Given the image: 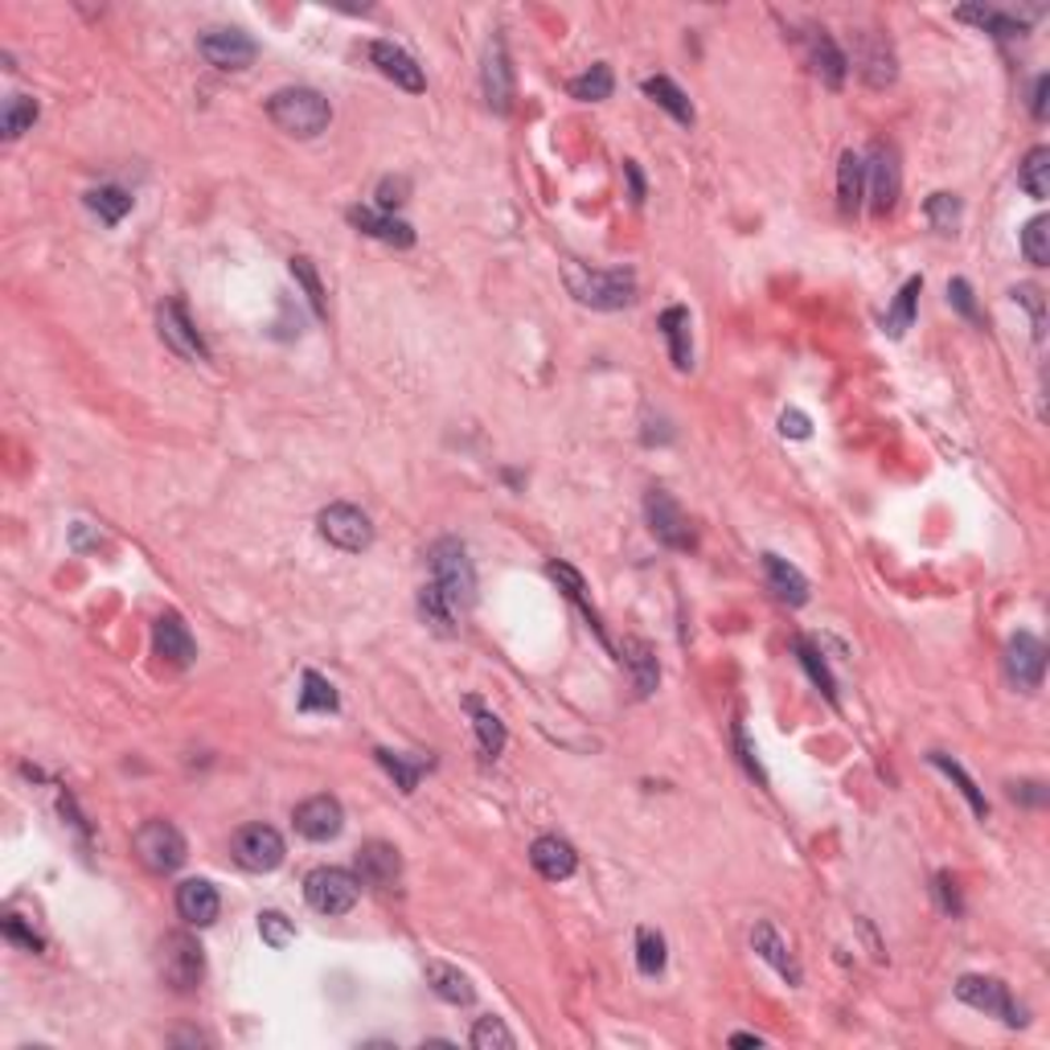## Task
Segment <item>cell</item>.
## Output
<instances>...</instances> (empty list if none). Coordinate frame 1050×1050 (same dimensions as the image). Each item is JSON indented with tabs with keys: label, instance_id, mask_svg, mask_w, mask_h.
Listing matches in <instances>:
<instances>
[{
	"label": "cell",
	"instance_id": "15",
	"mask_svg": "<svg viewBox=\"0 0 1050 1050\" xmlns=\"http://www.w3.org/2000/svg\"><path fill=\"white\" fill-rule=\"evenodd\" d=\"M153 648H156V657H160L165 665H172V669H189V665H193V657H198V641L189 636L186 620H181L177 611L156 616Z\"/></svg>",
	"mask_w": 1050,
	"mask_h": 1050
},
{
	"label": "cell",
	"instance_id": "25",
	"mask_svg": "<svg viewBox=\"0 0 1050 1050\" xmlns=\"http://www.w3.org/2000/svg\"><path fill=\"white\" fill-rule=\"evenodd\" d=\"M809 62H813L816 79L825 86H833V91H842V83H846V53L837 50V41H833L825 29H809Z\"/></svg>",
	"mask_w": 1050,
	"mask_h": 1050
},
{
	"label": "cell",
	"instance_id": "52",
	"mask_svg": "<svg viewBox=\"0 0 1050 1050\" xmlns=\"http://www.w3.org/2000/svg\"><path fill=\"white\" fill-rule=\"evenodd\" d=\"M948 300L952 308L965 317V321L981 324V312H977V300H973V288H968V279H952L948 284Z\"/></svg>",
	"mask_w": 1050,
	"mask_h": 1050
},
{
	"label": "cell",
	"instance_id": "1",
	"mask_svg": "<svg viewBox=\"0 0 1050 1050\" xmlns=\"http://www.w3.org/2000/svg\"><path fill=\"white\" fill-rule=\"evenodd\" d=\"M267 116H272V123L279 132H288V136L296 140H312L329 128L333 107H329V99H324L321 91H312V86H284V91H275L272 99H267Z\"/></svg>",
	"mask_w": 1050,
	"mask_h": 1050
},
{
	"label": "cell",
	"instance_id": "56",
	"mask_svg": "<svg viewBox=\"0 0 1050 1050\" xmlns=\"http://www.w3.org/2000/svg\"><path fill=\"white\" fill-rule=\"evenodd\" d=\"M952 886H956V882H948V874H940V879H935V895H940V903H944V911L960 915V898H956Z\"/></svg>",
	"mask_w": 1050,
	"mask_h": 1050
},
{
	"label": "cell",
	"instance_id": "43",
	"mask_svg": "<svg viewBox=\"0 0 1050 1050\" xmlns=\"http://www.w3.org/2000/svg\"><path fill=\"white\" fill-rule=\"evenodd\" d=\"M960 21H977L981 29H989L993 37H1022L1026 34V21L1010 17V13H998V9H956Z\"/></svg>",
	"mask_w": 1050,
	"mask_h": 1050
},
{
	"label": "cell",
	"instance_id": "11",
	"mask_svg": "<svg viewBox=\"0 0 1050 1050\" xmlns=\"http://www.w3.org/2000/svg\"><path fill=\"white\" fill-rule=\"evenodd\" d=\"M956 998L965 1001V1005H973V1010H981V1014L1001 1017L1005 1026H1026V1014L1017 1010L1010 989H1005L998 977H960V981H956Z\"/></svg>",
	"mask_w": 1050,
	"mask_h": 1050
},
{
	"label": "cell",
	"instance_id": "45",
	"mask_svg": "<svg viewBox=\"0 0 1050 1050\" xmlns=\"http://www.w3.org/2000/svg\"><path fill=\"white\" fill-rule=\"evenodd\" d=\"M291 275H296V284L305 288L308 305H312V312L317 317H329V305H324V288H321V275H317V267H312V259L308 254H291Z\"/></svg>",
	"mask_w": 1050,
	"mask_h": 1050
},
{
	"label": "cell",
	"instance_id": "47",
	"mask_svg": "<svg viewBox=\"0 0 1050 1050\" xmlns=\"http://www.w3.org/2000/svg\"><path fill=\"white\" fill-rule=\"evenodd\" d=\"M797 657H800V665L809 669V678L816 681V690H821V694H825V697L833 702V706H837V681H833L830 665L821 661V653H816V648H813L809 641H797Z\"/></svg>",
	"mask_w": 1050,
	"mask_h": 1050
},
{
	"label": "cell",
	"instance_id": "39",
	"mask_svg": "<svg viewBox=\"0 0 1050 1050\" xmlns=\"http://www.w3.org/2000/svg\"><path fill=\"white\" fill-rule=\"evenodd\" d=\"M571 95H575L578 103H604L611 99V91H616V79H611V67H604V62H595L587 74H578V79H571V86H566Z\"/></svg>",
	"mask_w": 1050,
	"mask_h": 1050
},
{
	"label": "cell",
	"instance_id": "13",
	"mask_svg": "<svg viewBox=\"0 0 1050 1050\" xmlns=\"http://www.w3.org/2000/svg\"><path fill=\"white\" fill-rule=\"evenodd\" d=\"M198 50L210 67L218 70H247L259 58V46L254 37H247L242 29H210V34L198 41Z\"/></svg>",
	"mask_w": 1050,
	"mask_h": 1050
},
{
	"label": "cell",
	"instance_id": "53",
	"mask_svg": "<svg viewBox=\"0 0 1050 1050\" xmlns=\"http://www.w3.org/2000/svg\"><path fill=\"white\" fill-rule=\"evenodd\" d=\"M735 751H739V760H743V767H747V776H755L767 788V776H763V767H760V760H755V747L747 743V730H743V723H735Z\"/></svg>",
	"mask_w": 1050,
	"mask_h": 1050
},
{
	"label": "cell",
	"instance_id": "4",
	"mask_svg": "<svg viewBox=\"0 0 1050 1050\" xmlns=\"http://www.w3.org/2000/svg\"><path fill=\"white\" fill-rule=\"evenodd\" d=\"M132 849L144 862V870H153V874H177L189 858L186 837L172 821H144L132 837Z\"/></svg>",
	"mask_w": 1050,
	"mask_h": 1050
},
{
	"label": "cell",
	"instance_id": "3",
	"mask_svg": "<svg viewBox=\"0 0 1050 1050\" xmlns=\"http://www.w3.org/2000/svg\"><path fill=\"white\" fill-rule=\"evenodd\" d=\"M566 288L578 305L599 308V312H616L636 300V275L628 267H608V272H592V267H566Z\"/></svg>",
	"mask_w": 1050,
	"mask_h": 1050
},
{
	"label": "cell",
	"instance_id": "2",
	"mask_svg": "<svg viewBox=\"0 0 1050 1050\" xmlns=\"http://www.w3.org/2000/svg\"><path fill=\"white\" fill-rule=\"evenodd\" d=\"M427 566H431V583L440 587V595L456 608V616L476 604V571L473 559L460 538H440V542L427 550Z\"/></svg>",
	"mask_w": 1050,
	"mask_h": 1050
},
{
	"label": "cell",
	"instance_id": "18",
	"mask_svg": "<svg viewBox=\"0 0 1050 1050\" xmlns=\"http://www.w3.org/2000/svg\"><path fill=\"white\" fill-rule=\"evenodd\" d=\"M485 103H489L497 116L513 111V67H509L505 41L492 37L489 50H485Z\"/></svg>",
	"mask_w": 1050,
	"mask_h": 1050
},
{
	"label": "cell",
	"instance_id": "57",
	"mask_svg": "<svg viewBox=\"0 0 1050 1050\" xmlns=\"http://www.w3.org/2000/svg\"><path fill=\"white\" fill-rule=\"evenodd\" d=\"M624 177H628V189H632V205L644 202V172L636 160H624Z\"/></svg>",
	"mask_w": 1050,
	"mask_h": 1050
},
{
	"label": "cell",
	"instance_id": "24",
	"mask_svg": "<svg viewBox=\"0 0 1050 1050\" xmlns=\"http://www.w3.org/2000/svg\"><path fill=\"white\" fill-rule=\"evenodd\" d=\"M751 948L760 952L763 960H767V965L776 968V973H779V977H784V981H788V985H800V965H797V956L788 952V944H784V935L776 932V923H767V919H763V923H755V932H751Z\"/></svg>",
	"mask_w": 1050,
	"mask_h": 1050
},
{
	"label": "cell",
	"instance_id": "12",
	"mask_svg": "<svg viewBox=\"0 0 1050 1050\" xmlns=\"http://www.w3.org/2000/svg\"><path fill=\"white\" fill-rule=\"evenodd\" d=\"M1005 673L1014 681L1022 694H1034L1042 678H1047V644L1038 641L1034 632H1017L1010 648H1005Z\"/></svg>",
	"mask_w": 1050,
	"mask_h": 1050
},
{
	"label": "cell",
	"instance_id": "48",
	"mask_svg": "<svg viewBox=\"0 0 1050 1050\" xmlns=\"http://www.w3.org/2000/svg\"><path fill=\"white\" fill-rule=\"evenodd\" d=\"M1022 251L1030 259L1034 267H1047L1050 263V222L1047 218H1030L1026 230H1022Z\"/></svg>",
	"mask_w": 1050,
	"mask_h": 1050
},
{
	"label": "cell",
	"instance_id": "20",
	"mask_svg": "<svg viewBox=\"0 0 1050 1050\" xmlns=\"http://www.w3.org/2000/svg\"><path fill=\"white\" fill-rule=\"evenodd\" d=\"M222 911V898L214 891V882L205 879H186L177 886V915L186 919L189 928H210Z\"/></svg>",
	"mask_w": 1050,
	"mask_h": 1050
},
{
	"label": "cell",
	"instance_id": "59",
	"mask_svg": "<svg viewBox=\"0 0 1050 1050\" xmlns=\"http://www.w3.org/2000/svg\"><path fill=\"white\" fill-rule=\"evenodd\" d=\"M730 1047H763L760 1034H730Z\"/></svg>",
	"mask_w": 1050,
	"mask_h": 1050
},
{
	"label": "cell",
	"instance_id": "38",
	"mask_svg": "<svg viewBox=\"0 0 1050 1050\" xmlns=\"http://www.w3.org/2000/svg\"><path fill=\"white\" fill-rule=\"evenodd\" d=\"M468 711H473V727H476V739H480V755L485 760H497L501 751H505V727H501V718L489 711H480V702L476 697H468Z\"/></svg>",
	"mask_w": 1050,
	"mask_h": 1050
},
{
	"label": "cell",
	"instance_id": "50",
	"mask_svg": "<svg viewBox=\"0 0 1050 1050\" xmlns=\"http://www.w3.org/2000/svg\"><path fill=\"white\" fill-rule=\"evenodd\" d=\"M259 935H263V944L275 952H284L296 940V923H291L288 915L279 911H263L259 915Z\"/></svg>",
	"mask_w": 1050,
	"mask_h": 1050
},
{
	"label": "cell",
	"instance_id": "41",
	"mask_svg": "<svg viewBox=\"0 0 1050 1050\" xmlns=\"http://www.w3.org/2000/svg\"><path fill=\"white\" fill-rule=\"evenodd\" d=\"M37 99H29V95H13V99L4 103V116H0V136L4 140H17L21 132H29L37 119Z\"/></svg>",
	"mask_w": 1050,
	"mask_h": 1050
},
{
	"label": "cell",
	"instance_id": "8",
	"mask_svg": "<svg viewBox=\"0 0 1050 1050\" xmlns=\"http://www.w3.org/2000/svg\"><path fill=\"white\" fill-rule=\"evenodd\" d=\"M644 517H648V529L657 534V542L669 546V550H690V546H694L690 517L681 513V505L665 489H648V497H644Z\"/></svg>",
	"mask_w": 1050,
	"mask_h": 1050
},
{
	"label": "cell",
	"instance_id": "37",
	"mask_svg": "<svg viewBox=\"0 0 1050 1050\" xmlns=\"http://www.w3.org/2000/svg\"><path fill=\"white\" fill-rule=\"evenodd\" d=\"M373 755H378V763H382L390 776H394V784H398L407 797L415 792V788H419V776H423L427 767L435 763V760H423V755H419V760H403V755H394V751H386V747H378Z\"/></svg>",
	"mask_w": 1050,
	"mask_h": 1050
},
{
	"label": "cell",
	"instance_id": "21",
	"mask_svg": "<svg viewBox=\"0 0 1050 1050\" xmlns=\"http://www.w3.org/2000/svg\"><path fill=\"white\" fill-rule=\"evenodd\" d=\"M854 58H858V74H862V79L874 86V91H882V86L895 83L898 67H895V50H891V41H886V37L862 34V37H858V53H854Z\"/></svg>",
	"mask_w": 1050,
	"mask_h": 1050
},
{
	"label": "cell",
	"instance_id": "5",
	"mask_svg": "<svg viewBox=\"0 0 1050 1050\" xmlns=\"http://www.w3.org/2000/svg\"><path fill=\"white\" fill-rule=\"evenodd\" d=\"M205 977V952L189 932H169L160 940V981L172 993H193Z\"/></svg>",
	"mask_w": 1050,
	"mask_h": 1050
},
{
	"label": "cell",
	"instance_id": "30",
	"mask_svg": "<svg viewBox=\"0 0 1050 1050\" xmlns=\"http://www.w3.org/2000/svg\"><path fill=\"white\" fill-rule=\"evenodd\" d=\"M427 985H431L443 1001H452V1005H473L476 1001L473 981H468L460 968L443 965V960H431V965H427Z\"/></svg>",
	"mask_w": 1050,
	"mask_h": 1050
},
{
	"label": "cell",
	"instance_id": "32",
	"mask_svg": "<svg viewBox=\"0 0 1050 1050\" xmlns=\"http://www.w3.org/2000/svg\"><path fill=\"white\" fill-rule=\"evenodd\" d=\"M919 291H923V279L919 275H911L903 288H898L895 305H891V312H886V321H882V329H886V337H907V329L915 324V305H919Z\"/></svg>",
	"mask_w": 1050,
	"mask_h": 1050
},
{
	"label": "cell",
	"instance_id": "9",
	"mask_svg": "<svg viewBox=\"0 0 1050 1050\" xmlns=\"http://www.w3.org/2000/svg\"><path fill=\"white\" fill-rule=\"evenodd\" d=\"M230 854L242 870L251 874H272L275 866L284 862V837L272 830V825H247V830L235 833L230 842Z\"/></svg>",
	"mask_w": 1050,
	"mask_h": 1050
},
{
	"label": "cell",
	"instance_id": "6",
	"mask_svg": "<svg viewBox=\"0 0 1050 1050\" xmlns=\"http://www.w3.org/2000/svg\"><path fill=\"white\" fill-rule=\"evenodd\" d=\"M357 895H361V879L349 874V870H341V866H321V870H312L305 879L308 907L317 915H329V919L354 911Z\"/></svg>",
	"mask_w": 1050,
	"mask_h": 1050
},
{
	"label": "cell",
	"instance_id": "16",
	"mask_svg": "<svg viewBox=\"0 0 1050 1050\" xmlns=\"http://www.w3.org/2000/svg\"><path fill=\"white\" fill-rule=\"evenodd\" d=\"M291 821H296V833L308 842H333L345 830V809L337 797H312L291 813Z\"/></svg>",
	"mask_w": 1050,
	"mask_h": 1050
},
{
	"label": "cell",
	"instance_id": "36",
	"mask_svg": "<svg viewBox=\"0 0 1050 1050\" xmlns=\"http://www.w3.org/2000/svg\"><path fill=\"white\" fill-rule=\"evenodd\" d=\"M419 611H423V620L435 628L440 636H452V632H456L460 616H456V608H452V604H448V599L440 595V587H435V583H427L423 592H419Z\"/></svg>",
	"mask_w": 1050,
	"mask_h": 1050
},
{
	"label": "cell",
	"instance_id": "19",
	"mask_svg": "<svg viewBox=\"0 0 1050 1050\" xmlns=\"http://www.w3.org/2000/svg\"><path fill=\"white\" fill-rule=\"evenodd\" d=\"M370 62L382 74H386L394 86H403V91H410V95H419L427 86L423 70H419V62L410 58L403 46H394V41H370Z\"/></svg>",
	"mask_w": 1050,
	"mask_h": 1050
},
{
	"label": "cell",
	"instance_id": "7",
	"mask_svg": "<svg viewBox=\"0 0 1050 1050\" xmlns=\"http://www.w3.org/2000/svg\"><path fill=\"white\" fill-rule=\"evenodd\" d=\"M321 534L324 542H333L337 550H345V554H361V550L373 546L370 517L357 505H345V501H337V505H329L321 513Z\"/></svg>",
	"mask_w": 1050,
	"mask_h": 1050
},
{
	"label": "cell",
	"instance_id": "28",
	"mask_svg": "<svg viewBox=\"0 0 1050 1050\" xmlns=\"http://www.w3.org/2000/svg\"><path fill=\"white\" fill-rule=\"evenodd\" d=\"M546 571H550V578H554L562 592H566V599H571V604H575V608L583 611V620L592 624L595 636H599V641H608V632H604V620H599V611L592 608V599H587V583H583V575H578L575 566H566V562H550Z\"/></svg>",
	"mask_w": 1050,
	"mask_h": 1050
},
{
	"label": "cell",
	"instance_id": "23",
	"mask_svg": "<svg viewBox=\"0 0 1050 1050\" xmlns=\"http://www.w3.org/2000/svg\"><path fill=\"white\" fill-rule=\"evenodd\" d=\"M529 862H534V870H538L546 882H562L578 870V854L575 846L562 842V837H538V842L529 846Z\"/></svg>",
	"mask_w": 1050,
	"mask_h": 1050
},
{
	"label": "cell",
	"instance_id": "46",
	"mask_svg": "<svg viewBox=\"0 0 1050 1050\" xmlns=\"http://www.w3.org/2000/svg\"><path fill=\"white\" fill-rule=\"evenodd\" d=\"M923 210H928V222L940 235H956V226H960V198L956 193H932Z\"/></svg>",
	"mask_w": 1050,
	"mask_h": 1050
},
{
	"label": "cell",
	"instance_id": "58",
	"mask_svg": "<svg viewBox=\"0 0 1050 1050\" xmlns=\"http://www.w3.org/2000/svg\"><path fill=\"white\" fill-rule=\"evenodd\" d=\"M1047 91H1050V79L1038 74V79H1034V103H1030L1034 119H1047Z\"/></svg>",
	"mask_w": 1050,
	"mask_h": 1050
},
{
	"label": "cell",
	"instance_id": "49",
	"mask_svg": "<svg viewBox=\"0 0 1050 1050\" xmlns=\"http://www.w3.org/2000/svg\"><path fill=\"white\" fill-rule=\"evenodd\" d=\"M476 1050H492V1047H501V1050H513L517 1047V1038L505 1030V1022L501 1017H480L473 1026V1038H468Z\"/></svg>",
	"mask_w": 1050,
	"mask_h": 1050
},
{
	"label": "cell",
	"instance_id": "10",
	"mask_svg": "<svg viewBox=\"0 0 1050 1050\" xmlns=\"http://www.w3.org/2000/svg\"><path fill=\"white\" fill-rule=\"evenodd\" d=\"M866 165V186H870V205L874 214H891L898 205V189H903V177H898V153L891 144L874 140L870 144V156L862 160Z\"/></svg>",
	"mask_w": 1050,
	"mask_h": 1050
},
{
	"label": "cell",
	"instance_id": "35",
	"mask_svg": "<svg viewBox=\"0 0 1050 1050\" xmlns=\"http://www.w3.org/2000/svg\"><path fill=\"white\" fill-rule=\"evenodd\" d=\"M300 685H305V690H300V702H296L300 711L305 714H337L341 697H337V690H333V681L321 678L317 669H308Z\"/></svg>",
	"mask_w": 1050,
	"mask_h": 1050
},
{
	"label": "cell",
	"instance_id": "55",
	"mask_svg": "<svg viewBox=\"0 0 1050 1050\" xmlns=\"http://www.w3.org/2000/svg\"><path fill=\"white\" fill-rule=\"evenodd\" d=\"M779 431L792 435V440H809V435H813V423H809V415H800V410H784V415H779Z\"/></svg>",
	"mask_w": 1050,
	"mask_h": 1050
},
{
	"label": "cell",
	"instance_id": "33",
	"mask_svg": "<svg viewBox=\"0 0 1050 1050\" xmlns=\"http://www.w3.org/2000/svg\"><path fill=\"white\" fill-rule=\"evenodd\" d=\"M866 193V165L858 153H842V165H837V202L846 214H854L862 205Z\"/></svg>",
	"mask_w": 1050,
	"mask_h": 1050
},
{
	"label": "cell",
	"instance_id": "54",
	"mask_svg": "<svg viewBox=\"0 0 1050 1050\" xmlns=\"http://www.w3.org/2000/svg\"><path fill=\"white\" fill-rule=\"evenodd\" d=\"M0 928H4V935H9L13 944H21V948H25V952H41V940H37V935L29 932V928H25L21 919H13V915H9V919H4Z\"/></svg>",
	"mask_w": 1050,
	"mask_h": 1050
},
{
	"label": "cell",
	"instance_id": "22",
	"mask_svg": "<svg viewBox=\"0 0 1050 1050\" xmlns=\"http://www.w3.org/2000/svg\"><path fill=\"white\" fill-rule=\"evenodd\" d=\"M349 222H354L361 235L378 238V242H386V247H398V251L415 247V230H410L403 218H394V214H382V210H370V205H354V210H349Z\"/></svg>",
	"mask_w": 1050,
	"mask_h": 1050
},
{
	"label": "cell",
	"instance_id": "31",
	"mask_svg": "<svg viewBox=\"0 0 1050 1050\" xmlns=\"http://www.w3.org/2000/svg\"><path fill=\"white\" fill-rule=\"evenodd\" d=\"M644 95L657 103V107H665L669 116L678 119V123H694V107H690V99H685V91H681L673 79H665V74H653V79H644Z\"/></svg>",
	"mask_w": 1050,
	"mask_h": 1050
},
{
	"label": "cell",
	"instance_id": "26",
	"mask_svg": "<svg viewBox=\"0 0 1050 1050\" xmlns=\"http://www.w3.org/2000/svg\"><path fill=\"white\" fill-rule=\"evenodd\" d=\"M763 575H767V587L776 592V599H784L788 608L809 604V578L800 575V571L788 559H779V554H763Z\"/></svg>",
	"mask_w": 1050,
	"mask_h": 1050
},
{
	"label": "cell",
	"instance_id": "29",
	"mask_svg": "<svg viewBox=\"0 0 1050 1050\" xmlns=\"http://www.w3.org/2000/svg\"><path fill=\"white\" fill-rule=\"evenodd\" d=\"M661 333L669 341V357L678 370H690L694 366V349H690V308H665L661 312Z\"/></svg>",
	"mask_w": 1050,
	"mask_h": 1050
},
{
	"label": "cell",
	"instance_id": "34",
	"mask_svg": "<svg viewBox=\"0 0 1050 1050\" xmlns=\"http://www.w3.org/2000/svg\"><path fill=\"white\" fill-rule=\"evenodd\" d=\"M928 763H932V767H940V772H944V776H948L952 784L960 788V797L968 800V809H973V813L981 816V821H985V816H989V800H985V792H981V788H977V784H973V776H968V772H965V767H960V763L948 760L944 751H932V755H928Z\"/></svg>",
	"mask_w": 1050,
	"mask_h": 1050
},
{
	"label": "cell",
	"instance_id": "42",
	"mask_svg": "<svg viewBox=\"0 0 1050 1050\" xmlns=\"http://www.w3.org/2000/svg\"><path fill=\"white\" fill-rule=\"evenodd\" d=\"M1022 189L1034 202H1047L1050 193V148H1030L1026 165H1022Z\"/></svg>",
	"mask_w": 1050,
	"mask_h": 1050
},
{
	"label": "cell",
	"instance_id": "17",
	"mask_svg": "<svg viewBox=\"0 0 1050 1050\" xmlns=\"http://www.w3.org/2000/svg\"><path fill=\"white\" fill-rule=\"evenodd\" d=\"M354 870L366 886L390 891V886L398 882V874H403V858H398V849L390 846V842H366V846L357 849Z\"/></svg>",
	"mask_w": 1050,
	"mask_h": 1050
},
{
	"label": "cell",
	"instance_id": "14",
	"mask_svg": "<svg viewBox=\"0 0 1050 1050\" xmlns=\"http://www.w3.org/2000/svg\"><path fill=\"white\" fill-rule=\"evenodd\" d=\"M156 324H160V341H165L177 357H186V361H210V349H205L202 333L193 329V321H189L186 308L177 305V300L160 305Z\"/></svg>",
	"mask_w": 1050,
	"mask_h": 1050
},
{
	"label": "cell",
	"instance_id": "40",
	"mask_svg": "<svg viewBox=\"0 0 1050 1050\" xmlns=\"http://www.w3.org/2000/svg\"><path fill=\"white\" fill-rule=\"evenodd\" d=\"M86 205H91L107 226H116V222H123V214L132 210V193H123L119 186H99L86 193Z\"/></svg>",
	"mask_w": 1050,
	"mask_h": 1050
},
{
	"label": "cell",
	"instance_id": "51",
	"mask_svg": "<svg viewBox=\"0 0 1050 1050\" xmlns=\"http://www.w3.org/2000/svg\"><path fill=\"white\" fill-rule=\"evenodd\" d=\"M407 189H410L407 177H386V181L378 186V210H382V214H394L398 205L407 202Z\"/></svg>",
	"mask_w": 1050,
	"mask_h": 1050
},
{
	"label": "cell",
	"instance_id": "27",
	"mask_svg": "<svg viewBox=\"0 0 1050 1050\" xmlns=\"http://www.w3.org/2000/svg\"><path fill=\"white\" fill-rule=\"evenodd\" d=\"M620 661L628 665V673H632V685H636V694L648 697L653 690H657V681H661V669H657V653H653L648 644L636 641V636H628V641L620 644Z\"/></svg>",
	"mask_w": 1050,
	"mask_h": 1050
},
{
	"label": "cell",
	"instance_id": "44",
	"mask_svg": "<svg viewBox=\"0 0 1050 1050\" xmlns=\"http://www.w3.org/2000/svg\"><path fill=\"white\" fill-rule=\"evenodd\" d=\"M665 935L653 932V928H641L636 932V968H641L644 977H661L665 973Z\"/></svg>",
	"mask_w": 1050,
	"mask_h": 1050
}]
</instances>
